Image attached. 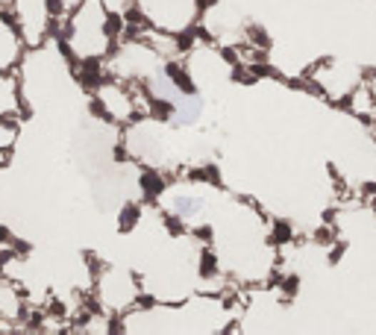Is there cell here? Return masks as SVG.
Returning <instances> with one entry per match:
<instances>
[{
	"instance_id": "obj_1",
	"label": "cell",
	"mask_w": 376,
	"mask_h": 335,
	"mask_svg": "<svg viewBox=\"0 0 376 335\" xmlns=\"http://www.w3.org/2000/svg\"><path fill=\"white\" fill-rule=\"evenodd\" d=\"M133 6L141 12L147 27L180 36L200 24L206 0H133Z\"/></svg>"
}]
</instances>
